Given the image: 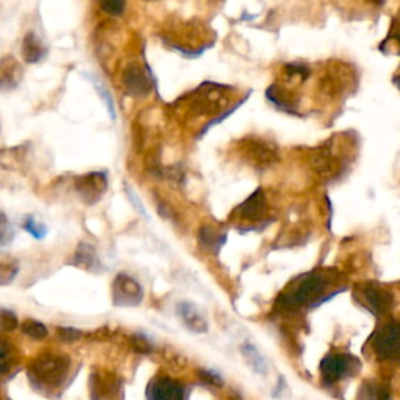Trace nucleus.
<instances>
[{"mask_svg":"<svg viewBox=\"0 0 400 400\" xmlns=\"http://www.w3.org/2000/svg\"><path fill=\"white\" fill-rule=\"evenodd\" d=\"M69 368L71 360L65 354L44 352L30 363L29 375L37 386H44L49 389L58 388L69 374Z\"/></svg>","mask_w":400,"mask_h":400,"instance_id":"obj_1","label":"nucleus"},{"mask_svg":"<svg viewBox=\"0 0 400 400\" xmlns=\"http://www.w3.org/2000/svg\"><path fill=\"white\" fill-rule=\"evenodd\" d=\"M328 280L321 272H311L308 276L300 277L294 288L285 294L282 300L283 305L288 307H304L318 300L325 292Z\"/></svg>","mask_w":400,"mask_h":400,"instance_id":"obj_2","label":"nucleus"},{"mask_svg":"<svg viewBox=\"0 0 400 400\" xmlns=\"http://www.w3.org/2000/svg\"><path fill=\"white\" fill-rule=\"evenodd\" d=\"M75 193L86 205H96L108 189V174L105 171H93L82 174L74 180Z\"/></svg>","mask_w":400,"mask_h":400,"instance_id":"obj_3","label":"nucleus"},{"mask_svg":"<svg viewBox=\"0 0 400 400\" xmlns=\"http://www.w3.org/2000/svg\"><path fill=\"white\" fill-rule=\"evenodd\" d=\"M244 158L257 169H268L278 161L277 147L259 138H245L240 143Z\"/></svg>","mask_w":400,"mask_h":400,"instance_id":"obj_4","label":"nucleus"},{"mask_svg":"<svg viewBox=\"0 0 400 400\" xmlns=\"http://www.w3.org/2000/svg\"><path fill=\"white\" fill-rule=\"evenodd\" d=\"M372 349L380 360H391L400 354V322L389 321L372 336Z\"/></svg>","mask_w":400,"mask_h":400,"instance_id":"obj_5","label":"nucleus"},{"mask_svg":"<svg viewBox=\"0 0 400 400\" xmlns=\"http://www.w3.org/2000/svg\"><path fill=\"white\" fill-rule=\"evenodd\" d=\"M358 369V360L349 354H330L321 363V374L327 383H336L352 375Z\"/></svg>","mask_w":400,"mask_h":400,"instance_id":"obj_6","label":"nucleus"},{"mask_svg":"<svg viewBox=\"0 0 400 400\" xmlns=\"http://www.w3.org/2000/svg\"><path fill=\"white\" fill-rule=\"evenodd\" d=\"M356 296L361 304L366 305L368 310H370L374 314L388 313L392 308V304H394L392 292L377 283H364L358 286Z\"/></svg>","mask_w":400,"mask_h":400,"instance_id":"obj_7","label":"nucleus"},{"mask_svg":"<svg viewBox=\"0 0 400 400\" xmlns=\"http://www.w3.org/2000/svg\"><path fill=\"white\" fill-rule=\"evenodd\" d=\"M144 291L135 278L117 273L113 282V304L117 307H136L141 304Z\"/></svg>","mask_w":400,"mask_h":400,"instance_id":"obj_8","label":"nucleus"},{"mask_svg":"<svg viewBox=\"0 0 400 400\" xmlns=\"http://www.w3.org/2000/svg\"><path fill=\"white\" fill-rule=\"evenodd\" d=\"M121 391L117 378L103 369L93 372L89 378L91 400H116Z\"/></svg>","mask_w":400,"mask_h":400,"instance_id":"obj_9","label":"nucleus"},{"mask_svg":"<svg viewBox=\"0 0 400 400\" xmlns=\"http://www.w3.org/2000/svg\"><path fill=\"white\" fill-rule=\"evenodd\" d=\"M24 67L13 55L0 57V93H11L24 80Z\"/></svg>","mask_w":400,"mask_h":400,"instance_id":"obj_10","label":"nucleus"},{"mask_svg":"<svg viewBox=\"0 0 400 400\" xmlns=\"http://www.w3.org/2000/svg\"><path fill=\"white\" fill-rule=\"evenodd\" d=\"M124 86L133 97H144L152 91L150 77L138 65H130L122 74Z\"/></svg>","mask_w":400,"mask_h":400,"instance_id":"obj_11","label":"nucleus"},{"mask_svg":"<svg viewBox=\"0 0 400 400\" xmlns=\"http://www.w3.org/2000/svg\"><path fill=\"white\" fill-rule=\"evenodd\" d=\"M149 400H185L183 386L169 377L155 378L149 386Z\"/></svg>","mask_w":400,"mask_h":400,"instance_id":"obj_12","label":"nucleus"},{"mask_svg":"<svg viewBox=\"0 0 400 400\" xmlns=\"http://www.w3.org/2000/svg\"><path fill=\"white\" fill-rule=\"evenodd\" d=\"M266 212V198L262 188L252 193L247 199H245L240 207L235 209V213L240 214L241 219L247 221H257L262 217Z\"/></svg>","mask_w":400,"mask_h":400,"instance_id":"obj_13","label":"nucleus"},{"mask_svg":"<svg viewBox=\"0 0 400 400\" xmlns=\"http://www.w3.org/2000/svg\"><path fill=\"white\" fill-rule=\"evenodd\" d=\"M71 263L77 266V268H80L83 271H89V272H99L102 268L99 255H97V250L94 245L89 243H80L79 245H77Z\"/></svg>","mask_w":400,"mask_h":400,"instance_id":"obj_14","label":"nucleus"},{"mask_svg":"<svg viewBox=\"0 0 400 400\" xmlns=\"http://www.w3.org/2000/svg\"><path fill=\"white\" fill-rule=\"evenodd\" d=\"M49 53V47L34 32H29L22 39V57L29 65H37L43 61Z\"/></svg>","mask_w":400,"mask_h":400,"instance_id":"obj_15","label":"nucleus"},{"mask_svg":"<svg viewBox=\"0 0 400 400\" xmlns=\"http://www.w3.org/2000/svg\"><path fill=\"white\" fill-rule=\"evenodd\" d=\"M310 163H311L314 172L322 179H335L341 171L340 161L325 149H322L318 153L311 155Z\"/></svg>","mask_w":400,"mask_h":400,"instance_id":"obj_16","label":"nucleus"},{"mask_svg":"<svg viewBox=\"0 0 400 400\" xmlns=\"http://www.w3.org/2000/svg\"><path fill=\"white\" fill-rule=\"evenodd\" d=\"M30 155V143L0 150V166L5 171H18L25 164V160Z\"/></svg>","mask_w":400,"mask_h":400,"instance_id":"obj_17","label":"nucleus"},{"mask_svg":"<svg viewBox=\"0 0 400 400\" xmlns=\"http://www.w3.org/2000/svg\"><path fill=\"white\" fill-rule=\"evenodd\" d=\"M177 311L180 319L183 321V324L193 330L195 333H203L207 332V321L203 318L202 313H199L198 308H195L193 304H188V302H183V304H179Z\"/></svg>","mask_w":400,"mask_h":400,"instance_id":"obj_18","label":"nucleus"},{"mask_svg":"<svg viewBox=\"0 0 400 400\" xmlns=\"http://www.w3.org/2000/svg\"><path fill=\"white\" fill-rule=\"evenodd\" d=\"M19 262L10 254H0V286H8L19 273Z\"/></svg>","mask_w":400,"mask_h":400,"instance_id":"obj_19","label":"nucleus"},{"mask_svg":"<svg viewBox=\"0 0 400 400\" xmlns=\"http://www.w3.org/2000/svg\"><path fill=\"white\" fill-rule=\"evenodd\" d=\"M241 354L244 360L247 361L249 368L255 372V374L264 375L268 372V363H266L264 356L258 352V349L252 346V344H244L241 347Z\"/></svg>","mask_w":400,"mask_h":400,"instance_id":"obj_20","label":"nucleus"},{"mask_svg":"<svg viewBox=\"0 0 400 400\" xmlns=\"http://www.w3.org/2000/svg\"><path fill=\"white\" fill-rule=\"evenodd\" d=\"M86 77L91 80V83H93V85H94L97 93H99V97L102 99V102L105 103V108H107V111H108L110 119H111V121H116L117 115H116V105H115L113 94L110 93V89H108L107 85H105V83L99 79V77H96V75H93V74H89V75H86Z\"/></svg>","mask_w":400,"mask_h":400,"instance_id":"obj_21","label":"nucleus"},{"mask_svg":"<svg viewBox=\"0 0 400 400\" xmlns=\"http://www.w3.org/2000/svg\"><path fill=\"white\" fill-rule=\"evenodd\" d=\"M16 363V349L11 342L0 340V377L8 374Z\"/></svg>","mask_w":400,"mask_h":400,"instance_id":"obj_22","label":"nucleus"},{"mask_svg":"<svg viewBox=\"0 0 400 400\" xmlns=\"http://www.w3.org/2000/svg\"><path fill=\"white\" fill-rule=\"evenodd\" d=\"M199 238H200V244L208 250L221 249V245L224 244V241H226V235H219L217 231L209 227H203L200 230Z\"/></svg>","mask_w":400,"mask_h":400,"instance_id":"obj_23","label":"nucleus"},{"mask_svg":"<svg viewBox=\"0 0 400 400\" xmlns=\"http://www.w3.org/2000/svg\"><path fill=\"white\" fill-rule=\"evenodd\" d=\"M266 96H268V99L280 110L290 111V113H296V111H294V103L288 99V96L283 93L282 89H278L277 85H272L268 91H266Z\"/></svg>","mask_w":400,"mask_h":400,"instance_id":"obj_24","label":"nucleus"},{"mask_svg":"<svg viewBox=\"0 0 400 400\" xmlns=\"http://www.w3.org/2000/svg\"><path fill=\"white\" fill-rule=\"evenodd\" d=\"M360 400H391V394L385 385L369 383L361 389Z\"/></svg>","mask_w":400,"mask_h":400,"instance_id":"obj_25","label":"nucleus"},{"mask_svg":"<svg viewBox=\"0 0 400 400\" xmlns=\"http://www.w3.org/2000/svg\"><path fill=\"white\" fill-rule=\"evenodd\" d=\"M22 228L27 231V233L32 235L34 240H44L47 236V227L44 224L38 222L32 214H27L22 221Z\"/></svg>","mask_w":400,"mask_h":400,"instance_id":"obj_26","label":"nucleus"},{"mask_svg":"<svg viewBox=\"0 0 400 400\" xmlns=\"http://www.w3.org/2000/svg\"><path fill=\"white\" fill-rule=\"evenodd\" d=\"M22 332L27 336H30V338H33V340H44L46 336L49 335L47 328H46V325L43 324V322L34 321V319H29V321L24 322V324H22Z\"/></svg>","mask_w":400,"mask_h":400,"instance_id":"obj_27","label":"nucleus"},{"mask_svg":"<svg viewBox=\"0 0 400 400\" xmlns=\"http://www.w3.org/2000/svg\"><path fill=\"white\" fill-rule=\"evenodd\" d=\"M16 236V230L4 212H0V245H8Z\"/></svg>","mask_w":400,"mask_h":400,"instance_id":"obj_28","label":"nucleus"},{"mask_svg":"<svg viewBox=\"0 0 400 400\" xmlns=\"http://www.w3.org/2000/svg\"><path fill=\"white\" fill-rule=\"evenodd\" d=\"M125 0H101L99 5L102 11L110 16H121L125 11Z\"/></svg>","mask_w":400,"mask_h":400,"instance_id":"obj_29","label":"nucleus"},{"mask_svg":"<svg viewBox=\"0 0 400 400\" xmlns=\"http://www.w3.org/2000/svg\"><path fill=\"white\" fill-rule=\"evenodd\" d=\"M130 346L138 354H150L153 350L152 342L144 335H133L130 336Z\"/></svg>","mask_w":400,"mask_h":400,"instance_id":"obj_30","label":"nucleus"},{"mask_svg":"<svg viewBox=\"0 0 400 400\" xmlns=\"http://www.w3.org/2000/svg\"><path fill=\"white\" fill-rule=\"evenodd\" d=\"M380 52L385 55H399L400 57V34H389L383 43H380Z\"/></svg>","mask_w":400,"mask_h":400,"instance_id":"obj_31","label":"nucleus"},{"mask_svg":"<svg viewBox=\"0 0 400 400\" xmlns=\"http://www.w3.org/2000/svg\"><path fill=\"white\" fill-rule=\"evenodd\" d=\"M285 74L290 80L302 82V80L307 79L308 74H310V69L305 67V66H300V65H286L285 66Z\"/></svg>","mask_w":400,"mask_h":400,"instance_id":"obj_32","label":"nucleus"},{"mask_svg":"<svg viewBox=\"0 0 400 400\" xmlns=\"http://www.w3.org/2000/svg\"><path fill=\"white\" fill-rule=\"evenodd\" d=\"M19 325L16 314L10 310H0V328L4 332H13Z\"/></svg>","mask_w":400,"mask_h":400,"instance_id":"obj_33","label":"nucleus"},{"mask_svg":"<svg viewBox=\"0 0 400 400\" xmlns=\"http://www.w3.org/2000/svg\"><path fill=\"white\" fill-rule=\"evenodd\" d=\"M124 191H125V194H127L129 200L131 202L133 208H135L139 214L144 216V217H146V219H149V214H147L146 208H144V205H143V202H141V200H139V198H138V195H136V193H135V191H133V188H131L129 183H124Z\"/></svg>","mask_w":400,"mask_h":400,"instance_id":"obj_34","label":"nucleus"},{"mask_svg":"<svg viewBox=\"0 0 400 400\" xmlns=\"http://www.w3.org/2000/svg\"><path fill=\"white\" fill-rule=\"evenodd\" d=\"M57 333H58V338H60L61 341H65V342L79 341V340L82 338V336H83L82 330L74 328V327H58Z\"/></svg>","mask_w":400,"mask_h":400,"instance_id":"obj_35","label":"nucleus"},{"mask_svg":"<svg viewBox=\"0 0 400 400\" xmlns=\"http://www.w3.org/2000/svg\"><path fill=\"white\" fill-rule=\"evenodd\" d=\"M366 2H369L372 5H377V6H382L385 4V0H366Z\"/></svg>","mask_w":400,"mask_h":400,"instance_id":"obj_36","label":"nucleus"},{"mask_svg":"<svg viewBox=\"0 0 400 400\" xmlns=\"http://www.w3.org/2000/svg\"><path fill=\"white\" fill-rule=\"evenodd\" d=\"M392 83H394V85L400 89V75H396L394 79H392Z\"/></svg>","mask_w":400,"mask_h":400,"instance_id":"obj_37","label":"nucleus"},{"mask_svg":"<svg viewBox=\"0 0 400 400\" xmlns=\"http://www.w3.org/2000/svg\"><path fill=\"white\" fill-rule=\"evenodd\" d=\"M0 400H6V399H5L2 394H0Z\"/></svg>","mask_w":400,"mask_h":400,"instance_id":"obj_38","label":"nucleus"}]
</instances>
